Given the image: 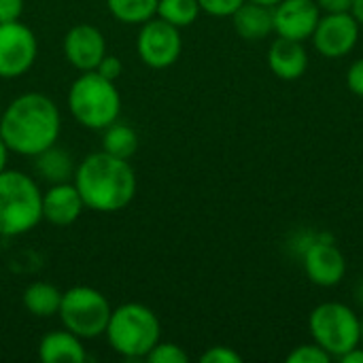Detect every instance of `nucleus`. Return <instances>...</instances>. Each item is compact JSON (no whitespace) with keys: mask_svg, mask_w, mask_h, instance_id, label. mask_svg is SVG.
Returning <instances> with one entry per match:
<instances>
[{"mask_svg":"<svg viewBox=\"0 0 363 363\" xmlns=\"http://www.w3.org/2000/svg\"><path fill=\"white\" fill-rule=\"evenodd\" d=\"M60 128L62 117L55 102L36 91L15 98L0 119V136L9 151L28 157L55 145Z\"/></svg>","mask_w":363,"mask_h":363,"instance_id":"f257e3e1","label":"nucleus"},{"mask_svg":"<svg viewBox=\"0 0 363 363\" xmlns=\"http://www.w3.org/2000/svg\"><path fill=\"white\" fill-rule=\"evenodd\" d=\"M85 202V208L98 213H117L136 196V172L130 160L113 157L104 151L87 155L72 181Z\"/></svg>","mask_w":363,"mask_h":363,"instance_id":"f03ea898","label":"nucleus"},{"mask_svg":"<svg viewBox=\"0 0 363 363\" xmlns=\"http://www.w3.org/2000/svg\"><path fill=\"white\" fill-rule=\"evenodd\" d=\"M104 334L115 353L128 359H143L160 342L162 328L149 306L130 302L111 313Z\"/></svg>","mask_w":363,"mask_h":363,"instance_id":"7ed1b4c3","label":"nucleus"},{"mask_svg":"<svg viewBox=\"0 0 363 363\" xmlns=\"http://www.w3.org/2000/svg\"><path fill=\"white\" fill-rule=\"evenodd\" d=\"M43 219V194L32 177L17 170L0 172V236H19Z\"/></svg>","mask_w":363,"mask_h":363,"instance_id":"20e7f679","label":"nucleus"},{"mask_svg":"<svg viewBox=\"0 0 363 363\" xmlns=\"http://www.w3.org/2000/svg\"><path fill=\"white\" fill-rule=\"evenodd\" d=\"M68 108L83 128L104 130L117 121L121 111V98L115 81L104 79L96 70H85L70 85Z\"/></svg>","mask_w":363,"mask_h":363,"instance_id":"39448f33","label":"nucleus"},{"mask_svg":"<svg viewBox=\"0 0 363 363\" xmlns=\"http://www.w3.org/2000/svg\"><path fill=\"white\" fill-rule=\"evenodd\" d=\"M308 332L332 359H340L362 345V317L342 302H323L311 313Z\"/></svg>","mask_w":363,"mask_h":363,"instance_id":"423d86ee","label":"nucleus"},{"mask_svg":"<svg viewBox=\"0 0 363 363\" xmlns=\"http://www.w3.org/2000/svg\"><path fill=\"white\" fill-rule=\"evenodd\" d=\"M108 300L94 287H70L62 294L60 302V319L66 330L77 334L79 338H98L106 332L111 319Z\"/></svg>","mask_w":363,"mask_h":363,"instance_id":"0eeeda50","label":"nucleus"},{"mask_svg":"<svg viewBox=\"0 0 363 363\" xmlns=\"http://www.w3.org/2000/svg\"><path fill=\"white\" fill-rule=\"evenodd\" d=\"M136 49H138L140 60L147 66L168 68L179 60V55L183 51L181 28H177L160 17H151L149 21L140 23Z\"/></svg>","mask_w":363,"mask_h":363,"instance_id":"6e6552de","label":"nucleus"},{"mask_svg":"<svg viewBox=\"0 0 363 363\" xmlns=\"http://www.w3.org/2000/svg\"><path fill=\"white\" fill-rule=\"evenodd\" d=\"M34 32L17 21L0 23V79H17L26 74L36 60Z\"/></svg>","mask_w":363,"mask_h":363,"instance_id":"1a4fd4ad","label":"nucleus"},{"mask_svg":"<svg viewBox=\"0 0 363 363\" xmlns=\"http://www.w3.org/2000/svg\"><path fill=\"white\" fill-rule=\"evenodd\" d=\"M359 21L349 13H325L319 17V23L313 32L315 49L330 60L349 55L359 40Z\"/></svg>","mask_w":363,"mask_h":363,"instance_id":"9d476101","label":"nucleus"},{"mask_svg":"<svg viewBox=\"0 0 363 363\" xmlns=\"http://www.w3.org/2000/svg\"><path fill=\"white\" fill-rule=\"evenodd\" d=\"M304 272L317 287H336L347 277L345 253L332 240H315L304 251Z\"/></svg>","mask_w":363,"mask_h":363,"instance_id":"9b49d317","label":"nucleus"},{"mask_svg":"<svg viewBox=\"0 0 363 363\" xmlns=\"http://www.w3.org/2000/svg\"><path fill=\"white\" fill-rule=\"evenodd\" d=\"M321 17L317 0H281L272 6V23L277 36L306 40L313 36Z\"/></svg>","mask_w":363,"mask_h":363,"instance_id":"f8f14e48","label":"nucleus"},{"mask_svg":"<svg viewBox=\"0 0 363 363\" xmlns=\"http://www.w3.org/2000/svg\"><path fill=\"white\" fill-rule=\"evenodd\" d=\"M64 55L81 72L96 70L106 55V43L102 32L91 23H77L64 36Z\"/></svg>","mask_w":363,"mask_h":363,"instance_id":"ddd939ff","label":"nucleus"},{"mask_svg":"<svg viewBox=\"0 0 363 363\" xmlns=\"http://www.w3.org/2000/svg\"><path fill=\"white\" fill-rule=\"evenodd\" d=\"M85 208V202L74 183L51 185L43 194V219L57 228L72 225Z\"/></svg>","mask_w":363,"mask_h":363,"instance_id":"4468645a","label":"nucleus"},{"mask_svg":"<svg viewBox=\"0 0 363 363\" xmlns=\"http://www.w3.org/2000/svg\"><path fill=\"white\" fill-rule=\"evenodd\" d=\"M268 66L281 81H298L308 68V51L302 40L277 36L268 49Z\"/></svg>","mask_w":363,"mask_h":363,"instance_id":"2eb2a0df","label":"nucleus"},{"mask_svg":"<svg viewBox=\"0 0 363 363\" xmlns=\"http://www.w3.org/2000/svg\"><path fill=\"white\" fill-rule=\"evenodd\" d=\"M234 21V30L242 40H264L274 32V23H272V9L270 6H262L255 2L245 0L238 11L232 15Z\"/></svg>","mask_w":363,"mask_h":363,"instance_id":"dca6fc26","label":"nucleus"},{"mask_svg":"<svg viewBox=\"0 0 363 363\" xmlns=\"http://www.w3.org/2000/svg\"><path fill=\"white\" fill-rule=\"evenodd\" d=\"M81 340L66 328L62 332H49L38 345V357L45 363H83L87 353Z\"/></svg>","mask_w":363,"mask_h":363,"instance_id":"f3484780","label":"nucleus"},{"mask_svg":"<svg viewBox=\"0 0 363 363\" xmlns=\"http://www.w3.org/2000/svg\"><path fill=\"white\" fill-rule=\"evenodd\" d=\"M34 170L49 185H57V183H68L70 179H74L77 164L68 151L51 145L45 151L34 155Z\"/></svg>","mask_w":363,"mask_h":363,"instance_id":"a211bd4d","label":"nucleus"},{"mask_svg":"<svg viewBox=\"0 0 363 363\" xmlns=\"http://www.w3.org/2000/svg\"><path fill=\"white\" fill-rule=\"evenodd\" d=\"M62 302V291L49 283H32L23 291V306L30 315L47 319L57 315Z\"/></svg>","mask_w":363,"mask_h":363,"instance_id":"6ab92c4d","label":"nucleus"},{"mask_svg":"<svg viewBox=\"0 0 363 363\" xmlns=\"http://www.w3.org/2000/svg\"><path fill=\"white\" fill-rule=\"evenodd\" d=\"M136 149H138V136L130 125L113 121L111 125L104 128V134H102L104 153L119 157V160H130L136 153Z\"/></svg>","mask_w":363,"mask_h":363,"instance_id":"aec40b11","label":"nucleus"},{"mask_svg":"<svg viewBox=\"0 0 363 363\" xmlns=\"http://www.w3.org/2000/svg\"><path fill=\"white\" fill-rule=\"evenodd\" d=\"M160 0H106L108 11L123 23H145L157 13Z\"/></svg>","mask_w":363,"mask_h":363,"instance_id":"412c9836","label":"nucleus"},{"mask_svg":"<svg viewBox=\"0 0 363 363\" xmlns=\"http://www.w3.org/2000/svg\"><path fill=\"white\" fill-rule=\"evenodd\" d=\"M198 15H200L198 0H160L157 13H155V17H160L177 28L191 26L198 19Z\"/></svg>","mask_w":363,"mask_h":363,"instance_id":"4be33fe9","label":"nucleus"},{"mask_svg":"<svg viewBox=\"0 0 363 363\" xmlns=\"http://www.w3.org/2000/svg\"><path fill=\"white\" fill-rule=\"evenodd\" d=\"M145 359L149 363H187L189 355L174 342H157Z\"/></svg>","mask_w":363,"mask_h":363,"instance_id":"5701e85b","label":"nucleus"},{"mask_svg":"<svg viewBox=\"0 0 363 363\" xmlns=\"http://www.w3.org/2000/svg\"><path fill=\"white\" fill-rule=\"evenodd\" d=\"M332 355L325 353L317 342L313 345H300L296 347L289 355H287V363H330Z\"/></svg>","mask_w":363,"mask_h":363,"instance_id":"b1692460","label":"nucleus"},{"mask_svg":"<svg viewBox=\"0 0 363 363\" xmlns=\"http://www.w3.org/2000/svg\"><path fill=\"white\" fill-rule=\"evenodd\" d=\"M245 0H198L200 11L213 17H232Z\"/></svg>","mask_w":363,"mask_h":363,"instance_id":"393cba45","label":"nucleus"},{"mask_svg":"<svg viewBox=\"0 0 363 363\" xmlns=\"http://www.w3.org/2000/svg\"><path fill=\"white\" fill-rule=\"evenodd\" d=\"M200 362L202 363H240L242 362V357H240L234 349H230V347H211L206 353H202Z\"/></svg>","mask_w":363,"mask_h":363,"instance_id":"a878e982","label":"nucleus"},{"mask_svg":"<svg viewBox=\"0 0 363 363\" xmlns=\"http://www.w3.org/2000/svg\"><path fill=\"white\" fill-rule=\"evenodd\" d=\"M347 85H349V89L357 98H363V57L355 60L349 66V70H347Z\"/></svg>","mask_w":363,"mask_h":363,"instance_id":"bb28decb","label":"nucleus"},{"mask_svg":"<svg viewBox=\"0 0 363 363\" xmlns=\"http://www.w3.org/2000/svg\"><path fill=\"white\" fill-rule=\"evenodd\" d=\"M96 72H100L108 81H117L121 77V72H123V64L115 55H104L100 60V64L96 66Z\"/></svg>","mask_w":363,"mask_h":363,"instance_id":"cd10ccee","label":"nucleus"},{"mask_svg":"<svg viewBox=\"0 0 363 363\" xmlns=\"http://www.w3.org/2000/svg\"><path fill=\"white\" fill-rule=\"evenodd\" d=\"M23 13V0H0V23L17 21Z\"/></svg>","mask_w":363,"mask_h":363,"instance_id":"c85d7f7f","label":"nucleus"},{"mask_svg":"<svg viewBox=\"0 0 363 363\" xmlns=\"http://www.w3.org/2000/svg\"><path fill=\"white\" fill-rule=\"evenodd\" d=\"M323 13H349L353 9V0H317Z\"/></svg>","mask_w":363,"mask_h":363,"instance_id":"c756f323","label":"nucleus"},{"mask_svg":"<svg viewBox=\"0 0 363 363\" xmlns=\"http://www.w3.org/2000/svg\"><path fill=\"white\" fill-rule=\"evenodd\" d=\"M340 363H363V345H357L355 349H351L349 353H345L340 359Z\"/></svg>","mask_w":363,"mask_h":363,"instance_id":"7c9ffc66","label":"nucleus"},{"mask_svg":"<svg viewBox=\"0 0 363 363\" xmlns=\"http://www.w3.org/2000/svg\"><path fill=\"white\" fill-rule=\"evenodd\" d=\"M6 160H9V147L2 140V136H0V172L6 170Z\"/></svg>","mask_w":363,"mask_h":363,"instance_id":"2f4dec72","label":"nucleus"},{"mask_svg":"<svg viewBox=\"0 0 363 363\" xmlns=\"http://www.w3.org/2000/svg\"><path fill=\"white\" fill-rule=\"evenodd\" d=\"M351 13L355 15V19L359 21V26H363V0H353V9Z\"/></svg>","mask_w":363,"mask_h":363,"instance_id":"473e14b6","label":"nucleus"},{"mask_svg":"<svg viewBox=\"0 0 363 363\" xmlns=\"http://www.w3.org/2000/svg\"><path fill=\"white\" fill-rule=\"evenodd\" d=\"M249 2H255V4H262V6H270V9H272V6H277L281 0H249Z\"/></svg>","mask_w":363,"mask_h":363,"instance_id":"72a5a7b5","label":"nucleus"},{"mask_svg":"<svg viewBox=\"0 0 363 363\" xmlns=\"http://www.w3.org/2000/svg\"><path fill=\"white\" fill-rule=\"evenodd\" d=\"M362 345H363V317H362Z\"/></svg>","mask_w":363,"mask_h":363,"instance_id":"f704fd0d","label":"nucleus"}]
</instances>
